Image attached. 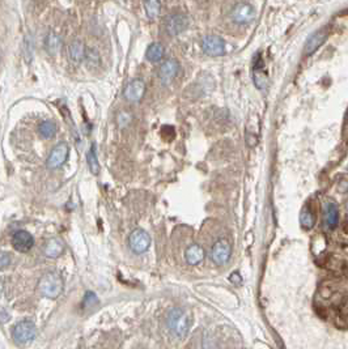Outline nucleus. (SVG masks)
<instances>
[{
  "label": "nucleus",
  "mask_w": 348,
  "mask_h": 349,
  "mask_svg": "<svg viewBox=\"0 0 348 349\" xmlns=\"http://www.w3.org/2000/svg\"><path fill=\"white\" fill-rule=\"evenodd\" d=\"M168 326L170 332L177 337H184L187 335L190 326H191V318L182 308H173L169 313Z\"/></svg>",
  "instance_id": "nucleus-1"
},
{
  "label": "nucleus",
  "mask_w": 348,
  "mask_h": 349,
  "mask_svg": "<svg viewBox=\"0 0 348 349\" xmlns=\"http://www.w3.org/2000/svg\"><path fill=\"white\" fill-rule=\"evenodd\" d=\"M38 289L42 296L51 298V300L58 298L63 292V279L57 272L46 273L38 281Z\"/></svg>",
  "instance_id": "nucleus-2"
},
{
  "label": "nucleus",
  "mask_w": 348,
  "mask_h": 349,
  "mask_svg": "<svg viewBox=\"0 0 348 349\" xmlns=\"http://www.w3.org/2000/svg\"><path fill=\"white\" fill-rule=\"evenodd\" d=\"M37 335V327L34 325V322L24 319L19 322L12 329L13 340L17 345H26L30 341L34 340V337Z\"/></svg>",
  "instance_id": "nucleus-3"
},
{
  "label": "nucleus",
  "mask_w": 348,
  "mask_h": 349,
  "mask_svg": "<svg viewBox=\"0 0 348 349\" xmlns=\"http://www.w3.org/2000/svg\"><path fill=\"white\" fill-rule=\"evenodd\" d=\"M188 24H190V20L187 15L182 12H173L165 17L164 29L166 34L174 37L184 33L188 28Z\"/></svg>",
  "instance_id": "nucleus-4"
},
{
  "label": "nucleus",
  "mask_w": 348,
  "mask_h": 349,
  "mask_svg": "<svg viewBox=\"0 0 348 349\" xmlns=\"http://www.w3.org/2000/svg\"><path fill=\"white\" fill-rule=\"evenodd\" d=\"M230 17L234 24L249 25L255 20V9L253 5L245 1L237 3L230 12Z\"/></svg>",
  "instance_id": "nucleus-5"
},
{
  "label": "nucleus",
  "mask_w": 348,
  "mask_h": 349,
  "mask_svg": "<svg viewBox=\"0 0 348 349\" xmlns=\"http://www.w3.org/2000/svg\"><path fill=\"white\" fill-rule=\"evenodd\" d=\"M202 50L209 57H220L225 54V42L221 37L209 34L202 40Z\"/></svg>",
  "instance_id": "nucleus-6"
},
{
  "label": "nucleus",
  "mask_w": 348,
  "mask_h": 349,
  "mask_svg": "<svg viewBox=\"0 0 348 349\" xmlns=\"http://www.w3.org/2000/svg\"><path fill=\"white\" fill-rule=\"evenodd\" d=\"M68 154H70L68 144L63 142L59 143L50 152L47 161H46V165H47L49 169H58V167H61L63 164L66 163L67 159H68Z\"/></svg>",
  "instance_id": "nucleus-7"
},
{
  "label": "nucleus",
  "mask_w": 348,
  "mask_h": 349,
  "mask_svg": "<svg viewBox=\"0 0 348 349\" xmlns=\"http://www.w3.org/2000/svg\"><path fill=\"white\" fill-rule=\"evenodd\" d=\"M128 245L134 252L136 254H143L149 248L151 245V236L148 234L144 229H135L130 234L128 238Z\"/></svg>",
  "instance_id": "nucleus-8"
},
{
  "label": "nucleus",
  "mask_w": 348,
  "mask_h": 349,
  "mask_svg": "<svg viewBox=\"0 0 348 349\" xmlns=\"http://www.w3.org/2000/svg\"><path fill=\"white\" fill-rule=\"evenodd\" d=\"M145 90H147V86H145L144 80H142V79H134V80L128 82L127 86L124 88L123 96H124V98H126L128 102L136 103V102H140L143 100Z\"/></svg>",
  "instance_id": "nucleus-9"
},
{
  "label": "nucleus",
  "mask_w": 348,
  "mask_h": 349,
  "mask_svg": "<svg viewBox=\"0 0 348 349\" xmlns=\"http://www.w3.org/2000/svg\"><path fill=\"white\" fill-rule=\"evenodd\" d=\"M328 37V28H321L317 32H314L313 34H310V37L307 40L305 47H304V53L307 57H310L313 54L320 49L321 46L324 45L326 40Z\"/></svg>",
  "instance_id": "nucleus-10"
},
{
  "label": "nucleus",
  "mask_w": 348,
  "mask_h": 349,
  "mask_svg": "<svg viewBox=\"0 0 348 349\" xmlns=\"http://www.w3.org/2000/svg\"><path fill=\"white\" fill-rule=\"evenodd\" d=\"M230 252H232V248H230V245L228 241H217L216 244L212 246V250H211V259L217 266H223V264H225L229 260Z\"/></svg>",
  "instance_id": "nucleus-11"
},
{
  "label": "nucleus",
  "mask_w": 348,
  "mask_h": 349,
  "mask_svg": "<svg viewBox=\"0 0 348 349\" xmlns=\"http://www.w3.org/2000/svg\"><path fill=\"white\" fill-rule=\"evenodd\" d=\"M180 72V64L178 62L174 61V59H168L161 63L160 68H159V77L160 80L163 82V84L168 85L170 82L174 80Z\"/></svg>",
  "instance_id": "nucleus-12"
},
{
  "label": "nucleus",
  "mask_w": 348,
  "mask_h": 349,
  "mask_svg": "<svg viewBox=\"0 0 348 349\" xmlns=\"http://www.w3.org/2000/svg\"><path fill=\"white\" fill-rule=\"evenodd\" d=\"M34 238L26 230H17L12 236V246L17 251L26 252L33 247Z\"/></svg>",
  "instance_id": "nucleus-13"
},
{
  "label": "nucleus",
  "mask_w": 348,
  "mask_h": 349,
  "mask_svg": "<svg viewBox=\"0 0 348 349\" xmlns=\"http://www.w3.org/2000/svg\"><path fill=\"white\" fill-rule=\"evenodd\" d=\"M324 221L325 225L328 229L332 230L338 226V221H339V212H338V207L336 204L331 200H328L325 203L324 207Z\"/></svg>",
  "instance_id": "nucleus-14"
},
{
  "label": "nucleus",
  "mask_w": 348,
  "mask_h": 349,
  "mask_svg": "<svg viewBox=\"0 0 348 349\" xmlns=\"http://www.w3.org/2000/svg\"><path fill=\"white\" fill-rule=\"evenodd\" d=\"M253 82L258 89L263 90L268 84V77H267L265 69H263V61L259 57V61L254 58V64H253Z\"/></svg>",
  "instance_id": "nucleus-15"
},
{
  "label": "nucleus",
  "mask_w": 348,
  "mask_h": 349,
  "mask_svg": "<svg viewBox=\"0 0 348 349\" xmlns=\"http://www.w3.org/2000/svg\"><path fill=\"white\" fill-rule=\"evenodd\" d=\"M85 53H86V47L84 46L82 41H72L68 45V49H67V55H68V59H70L72 63H82L85 58Z\"/></svg>",
  "instance_id": "nucleus-16"
},
{
  "label": "nucleus",
  "mask_w": 348,
  "mask_h": 349,
  "mask_svg": "<svg viewBox=\"0 0 348 349\" xmlns=\"http://www.w3.org/2000/svg\"><path fill=\"white\" fill-rule=\"evenodd\" d=\"M186 262H187L190 266H197L201 262H203L205 256V248L202 247L201 245L194 244L191 246H188V248L186 250Z\"/></svg>",
  "instance_id": "nucleus-17"
},
{
  "label": "nucleus",
  "mask_w": 348,
  "mask_h": 349,
  "mask_svg": "<svg viewBox=\"0 0 348 349\" xmlns=\"http://www.w3.org/2000/svg\"><path fill=\"white\" fill-rule=\"evenodd\" d=\"M165 55V47L161 45L160 42H153L148 46L147 53H145V58L147 61L151 63H159L163 61V58Z\"/></svg>",
  "instance_id": "nucleus-18"
},
{
  "label": "nucleus",
  "mask_w": 348,
  "mask_h": 349,
  "mask_svg": "<svg viewBox=\"0 0 348 349\" xmlns=\"http://www.w3.org/2000/svg\"><path fill=\"white\" fill-rule=\"evenodd\" d=\"M45 49L50 55H57L61 49V38L57 33L50 32L45 40Z\"/></svg>",
  "instance_id": "nucleus-19"
},
{
  "label": "nucleus",
  "mask_w": 348,
  "mask_h": 349,
  "mask_svg": "<svg viewBox=\"0 0 348 349\" xmlns=\"http://www.w3.org/2000/svg\"><path fill=\"white\" fill-rule=\"evenodd\" d=\"M63 250H64V246L61 244V241L58 238H51L46 242L43 252L49 258H58L63 254Z\"/></svg>",
  "instance_id": "nucleus-20"
},
{
  "label": "nucleus",
  "mask_w": 348,
  "mask_h": 349,
  "mask_svg": "<svg viewBox=\"0 0 348 349\" xmlns=\"http://www.w3.org/2000/svg\"><path fill=\"white\" fill-rule=\"evenodd\" d=\"M144 11L148 19L156 20L160 16L161 12V0H143Z\"/></svg>",
  "instance_id": "nucleus-21"
},
{
  "label": "nucleus",
  "mask_w": 348,
  "mask_h": 349,
  "mask_svg": "<svg viewBox=\"0 0 348 349\" xmlns=\"http://www.w3.org/2000/svg\"><path fill=\"white\" fill-rule=\"evenodd\" d=\"M84 62H85V64L88 65L89 68H97V67L101 65V55H100L97 50L92 49V47H86Z\"/></svg>",
  "instance_id": "nucleus-22"
},
{
  "label": "nucleus",
  "mask_w": 348,
  "mask_h": 349,
  "mask_svg": "<svg viewBox=\"0 0 348 349\" xmlns=\"http://www.w3.org/2000/svg\"><path fill=\"white\" fill-rule=\"evenodd\" d=\"M38 131H40V135H41L42 138L51 139L57 135L58 127L57 124H55V122H53V121H45V122H42L41 124H40Z\"/></svg>",
  "instance_id": "nucleus-23"
},
{
  "label": "nucleus",
  "mask_w": 348,
  "mask_h": 349,
  "mask_svg": "<svg viewBox=\"0 0 348 349\" xmlns=\"http://www.w3.org/2000/svg\"><path fill=\"white\" fill-rule=\"evenodd\" d=\"M300 223H301V226H303L304 229H307V230H309V229L314 226L315 217L309 207L304 208L301 213H300Z\"/></svg>",
  "instance_id": "nucleus-24"
},
{
  "label": "nucleus",
  "mask_w": 348,
  "mask_h": 349,
  "mask_svg": "<svg viewBox=\"0 0 348 349\" xmlns=\"http://www.w3.org/2000/svg\"><path fill=\"white\" fill-rule=\"evenodd\" d=\"M86 161H88L90 171H92L93 174H99L100 164H99V159H97V154H96V148H94V145H92L89 152L86 153Z\"/></svg>",
  "instance_id": "nucleus-25"
},
{
  "label": "nucleus",
  "mask_w": 348,
  "mask_h": 349,
  "mask_svg": "<svg viewBox=\"0 0 348 349\" xmlns=\"http://www.w3.org/2000/svg\"><path fill=\"white\" fill-rule=\"evenodd\" d=\"M97 304H99L97 296H96L93 292H86L85 297H84L82 306H84V308H94V305H97Z\"/></svg>",
  "instance_id": "nucleus-26"
},
{
  "label": "nucleus",
  "mask_w": 348,
  "mask_h": 349,
  "mask_svg": "<svg viewBox=\"0 0 348 349\" xmlns=\"http://www.w3.org/2000/svg\"><path fill=\"white\" fill-rule=\"evenodd\" d=\"M117 121H118V124L121 127L128 126V124H130V122H131V114L126 113V111H122V113L118 114Z\"/></svg>",
  "instance_id": "nucleus-27"
},
{
  "label": "nucleus",
  "mask_w": 348,
  "mask_h": 349,
  "mask_svg": "<svg viewBox=\"0 0 348 349\" xmlns=\"http://www.w3.org/2000/svg\"><path fill=\"white\" fill-rule=\"evenodd\" d=\"M24 55L26 62L30 61V58L33 57V43H32V41H29L28 37L25 38L24 42Z\"/></svg>",
  "instance_id": "nucleus-28"
},
{
  "label": "nucleus",
  "mask_w": 348,
  "mask_h": 349,
  "mask_svg": "<svg viewBox=\"0 0 348 349\" xmlns=\"http://www.w3.org/2000/svg\"><path fill=\"white\" fill-rule=\"evenodd\" d=\"M229 280H230V283H233L234 285H240L242 283V279H241V276H240V273H238V272L232 273V275H230V277H229Z\"/></svg>",
  "instance_id": "nucleus-29"
},
{
  "label": "nucleus",
  "mask_w": 348,
  "mask_h": 349,
  "mask_svg": "<svg viewBox=\"0 0 348 349\" xmlns=\"http://www.w3.org/2000/svg\"><path fill=\"white\" fill-rule=\"evenodd\" d=\"M0 264H1V268H3V269H5V268H7V266H9V264H11V258H9L7 254H3V255H1V262H0Z\"/></svg>",
  "instance_id": "nucleus-30"
},
{
  "label": "nucleus",
  "mask_w": 348,
  "mask_h": 349,
  "mask_svg": "<svg viewBox=\"0 0 348 349\" xmlns=\"http://www.w3.org/2000/svg\"><path fill=\"white\" fill-rule=\"evenodd\" d=\"M0 314H1V323H5V322L8 321V314H7L4 308L0 310Z\"/></svg>",
  "instance_id": "nucleus-31"
}]
</instances>
